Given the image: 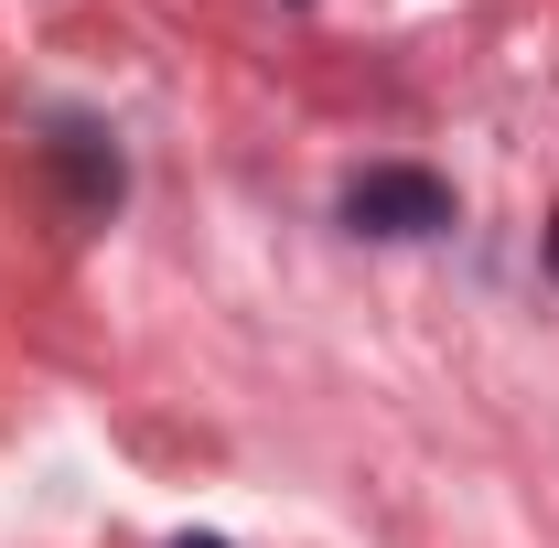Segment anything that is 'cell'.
Instances as JSON below:
<instances>
[{
	"label": "cell",
	"mask_w": 559,
	"mask_h": 548,
	"mask_svg": "<svg viewBox=\"0 0 559 548\" xmlns=\"http://www.w3.org/2000/svg\"><path fill=\"white\" fill-rule=\"evenodd\" d=\"M549 270H559V226H549Z\"/></svg>",
	"instance_id": "4"
},
{
	"label": "cell",
	"mask_w": 559,
	"mask_h": 548,
	"mask_svg": "<svg viewBox=\"0 0 559 548\" xmlns=\"http://www.w3.org/2000/svg\"><path fill=\"white\" fill-rule=\"evenodd\" d=\"M44 162H55V183H66V205L86 215V226H97V215H108L119 194H130V172H119V151H108L97 130H55V140H44Z\"/></svg>",
	"instance_id": "2"
},
{
	"label": "cell",
	"mask_w": 559,
	"mask_h": 548,
	"mask_svg": "<svg viewBox=\"0 0 559 548\" xmlns=\"http://www.w3.org/2000/svg\"><path fill=\"white\" fill-rule=\"evenodd\" d=\"M173 548H226V538H173Z\"/></svg>",
	"instance_id": "3"
},
{
	"label": "cell",
	"mask_w": 559,
	"mask_h": 548,
	"mask_svg": "<svg viewBox=\"0 0 559 548\" xmlns=\"http://www.w3.org/2000/svg\"><path fill=\"white\" fill-rule=\"evenodd\" d=\"M345 226L355 237H441L452 226V183L419 172V162H377L345 183Z\"/></svg>",
	"instance_id": "1"
}]
</instances>
